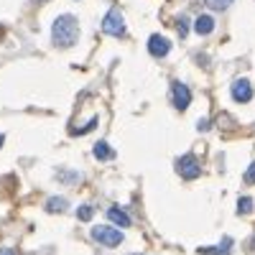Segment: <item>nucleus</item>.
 I'll use <instances>...</instances> for the list:
<instances>
[{"label":"nucleus","mask_w":255,"mask_h":255,"mask_svg":"<svg viewBox=\"0 0 255 255\" xmlns=\"http://www.w3.org/2000/svg\"><path fill=\"white\" fill-rule=\"evenodd\" d=\"M79 36V23H77V18L74 15H59L54 20V28H51V38H54V44L59 49H69L74 46V41Z\"/></svg>","instance_id":"f257e3e1"},{"label":"nucleus","mask_w":255,"mask_h":255,"mask_svg":"<svg viewBox=\"0 0 255 255\" xmlns=\"http://www.w3.org/2000/svg\"><path fill=\"white\" fill-rule=\"evenodd\" d=\"M92 238H95L100 245H105V248H118V245L123 243V232L115 230V227H108V225H97V227L92 230Z\"/></svg>","instance_id":"f03ea898"},{"label":"nucleus","mask_w":255,"mask_h":255,"mask_svg":"<svg viewBox=\"0 0 255 255\" xmlns=\"http://www.w3.org/2000/svg\"><path fill=\"white\" fill-rule=\"evenodd\" d=\"M102 31L110 33V36H118V38L125 36V20H123V15H120L118 8H113L108 15L102 18Z\"/></svg>","instance_id":"7ed1b4c3"},{"label":"nucleus","mask_w":255,"mask_h":255,"mask_svg":"<svg viewBox=\"0 0 255 255\" xmlns=\"http://www.w3.org/2000/svg\"><path fill=\"white\" fill-rule=\"evenodd\" d=\"M176 171L184 176V179H197L199 174H202V168H199V161L191 156V153H186V156H181L179 161H176Z\"/></svg>","instance_id":"20e7f679"},{"label":"nucleus","mask_w":255,"mask_h":255,"mask_svg":"<svg viewBox=\"0 0 255 255\" xmlns=\"http://www.w3.org/2000/svg\"><path fill=\"white\" fill-rule=\"evenodd\" d=\"M148 51H151V56H166L168 51H171V41H168L166 36L161 33H153L151 38H148Z\"/></svg>","instance_id":"39448f33"},{"label":"nucleus","mask_w":255,"mask_h":255,"mask_svg":"<svg viewBox=\"0 0 255 255\" xmlns=\"http://www.w3.org/2000/svg\"><path fill=\"white\" fill-rule=\"evenodd\" d=\"M171 95H174V105H176V110H186V108H189V102H191V90L186 87L184 82H174Z\"/></svg>","instance_id":"423d86ee"},{"label":"nucleus","mask_w":255,"mask_h":255,"mask_svg":"<svg viewBox=\"0 0 255 255\" xmlns=\"http://www.w3.org/2000/svg\"><path fill=\"white\" fill-rule=\"evenodd\" d=\"M232 100L235 102H248L253 100V84L248 79H238L235 84H232Z\"/></svg>","instance_id":"0eeeda50"},{"label":"nucleus","mask_w":255,"mask_h":255,"mask_svg":"<svg viewBox=\"0 0 255 255\" xmlns=\"http://www.w3.org/2000/svg\"><path fill=\"white\" fill-rule=\"evenodd\" d=\"M194 28H197V33L199 36H207V33H212V31H215V18H212V15H199L197 18V23H194Z\"/></svg>","instance_id":"6e6552de"},{"label":"nucleus","mask_w":255,"mask_h":255,"mask_svg":"<svg viewBox=\"0 0 255 255\" xmlns=\"http://www.w3.org/2000/svg\"><path fill=\"white\" fill-rule=\"evenodd\" d=\"M232 250V238H222V243L217 248H202V255H227Z\"/></svg>","instance_id":"1a4fd4ad"},{"label":"nucleus","mask_w":255,"mask_h":255,"mask_svg":"<svg viewBox=\"0 0 255 255\" xmlns=\"http://www.w3.org/2000/svg\"><path fill=\"white\" fill-rule=\"evenodd\" d=\"M108 217H110L118 227H130V217H128L120 207H110V209H108Z\"/></svg>","instance_id":"9d476101"},{"label":"nucleus","mask_w":255,"mask_h":255,"mask_svg":"<svg viewBox=\"0 0 255 255\" xmlns=\"http://www.w3.org/2000/svg\"><path fill=\"white\" fill-rule=\"evenodd\" d=\"M95 158H97V161H113V158H115V151H113V148L105 143V140H100V143L95 145Z\"/></svg>","instance_id":"9b49d317"},{"label":"nucleus","mask_w":255,"mask_h":255,"mask_svg":"<svg viewBox=\"0 0 255 255\" xmlns=\"http://www.w3.org/2000/svg\"><path fill=\"white\" fill-rule=\"evenodd\" d=\"M69 207V202L64 199V197H51L49 202H46V212H64Z\"/></svg>","instance_id":"f8f14e48"},{"label":"nucleus","mask_w":255,"mask_h":255,"mask_svg":"<svg viewBox=\"0 0 255 255\" xmlns=\"http://www.w3.org/2000/svg\"><path fill=\"white\" fill-rule=\"evenodd\" d=\"M207 3V8H212V10H227L235 0H204Z\"/></svg>","instance_id":"ddd939ff"},{"label":"nucleus","mask_w":255,"mask_h":255,"mask_svg":"<svg viewBox=\"0 0 255 255\" xmlns=\"http://www.w3.org/2000/svg\"><path fill=\"white\" fill-rule=\"evenodd\" d=\"M238 212H240V215H248V212H253V199L240 197V202H238Z\"/></svg>","instance_id":"4468645a"},{"label":"nucleus","mask_w":255,"mask_h":255,"mask_svg":"<svg viewBox=\"0 0 255 255\" xmlns=\"http://www.w3.org/2000/svg\"><path fill=\"white\" fill-rule=\"evenodd\" d=\"M77 217H79L82 222L92 220V207H79V209H77Z\"/></svg>","instance_id":"2eb2a0df"},{"label":"nucleus","mask_w":255,"mask_h":255,"mask_svg":"<svg viewBox=\"0 0 255 255\" xmlns=\"http://www.w3.org/2000/svg\"><path fill=\"white\" fill-rule=\"evenodd\" d=\"M176 26H179V33H181V36H186V33H189V18L179 15V20H176Z\"/></svg>","instance_id":"dca6fc26"},{"label":"nucleus","mask_w":255,"mask_h":255,"mask_svg":"<svg viewBox=\"0 0 255 255\" xmlns=\"http://www.w3.org/2000/svg\"><path fill=\"white\" fill-rule=\"evenodd\" d=\"M245 184H255V161L250 163V168L245 171Z\"/></svg>","instance_id":"f3484780"},{"label":"nucleus","mask_w":255,"mask_h":255,"mask_svg":"<svg viewBox=\"0 0 255 255\" xmlns=\"http://www.w3.org/2000/svg\"><path fill=\"white\" fill-rule=\"evenodd\" d=\"M209 128V120H199V130H207Z\"/></svg>","instance_id":"a211bd4d"},{"label":"nucleus","mask_w":255,"mask_h":255,"mask_svg":"<svg viewBox=\"0 0 255 255\" xmlns=\"http://www.w3.org/2000/svg\"><path fill=\"white\" fill-rule=\"evenodd\" d=\"M0 255H15L13 250H8V248H3V250H0Z\"/></svg>","instance_id":"6ab92c4d"},{"label":"nucleus","mask_w":255,"mask_h":255,"mask_svg":"<svg viewBox=\"0 0 255 255\" xmlns=\"http://www.w3.org/2000/svg\"><path fill=\"white\" fill-rule=\"evenodd\" d=\"M3 33H5V31H3V26H0V38H3Z\"/></svg>","instance_id":"aec40b11"},{"label":"nucleus","mask_w":255,"mask_h":255,"mask_svg":"<svg viewBox=\"0 0 255 255\" xmlns=\"http://www.w3.org/2000/svg\"><path fill=\"white\" fill-rule=\"evenodd\" d=\"M0 145H3V133H0Z\"/></svg>","instance_id":"412c9836"}]
</instances>
